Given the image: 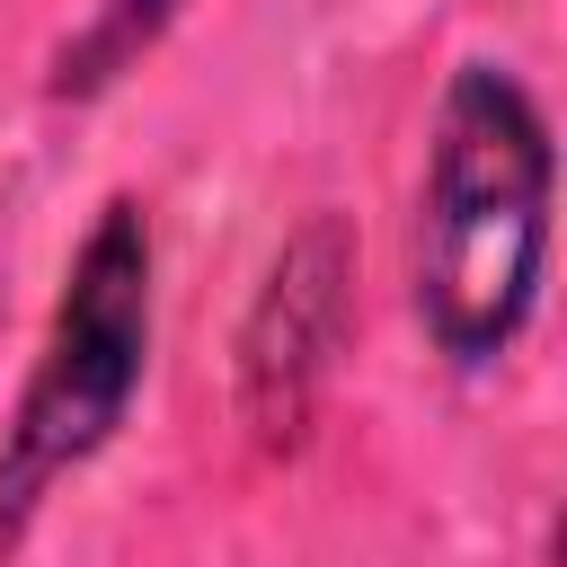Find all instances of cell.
Here are the masks:
<instances>
[{
	"label": "cell",
	"instance_id": "cell-1",
	"mask_svg": "<svg viewBox=\"0 0 567 567\" xmlns=\"http://www.w3.org/2000/svg\"><path fill=\"white\" fill-rule=\"evenodd\" d=\"M549 257V124L505 62H461L434 115L416 195V319L478 372L540 310Z\"/></svg>",
	"mask_w": 567,
	"mask_h": 567
},
{
	"label": "cell",
	"instance_id": "cell-2",
	"mask_svg": "<svg viewBox=\"0 0 567 567\" xmlns=\"http://www.w3.org/2000/svg\"><path fill=\"white\" fill-rule=\"evenodd\" d=\"M142 363H151V221L133 195H115L62 275L44 354L0 434V549L80 461L106 452V434L142 390Z\"/></svg>",
	"mask_w": 567,
	"mask_h": 567
},
{
	"label": "cell",
	"instance_id": "cell-3",
	"mask_svg": "<svg viewBox=\"0 0 567 567\" xmlns=\"http://www.w3.org/2000/svg\"><path fill=\"white\" fill-rule=\"evenodd\" d=\"M337 337H346V230L310 221L275 257V275H266V292L248 310V337H239L248 425L266 443L301 434V416H310V399H319V381L337 363Z\"/></svg>",
	"mask_w": 567,
	"mask_h": 567
},
{
	"label": "cell",
	"instance_id": "cell-4",
	"mask_svg": "<svg viewBox=\"0 0 567 567\" xmlns=\"http://www.w3.org/2000/svg\"><path fill=\"white\" fill-rule=\"evenodd\" d=\"M177 18V0H106V18L80 35V44H62V62H53V97H89V89H106L159 27Z\"/></svg>",
	"mask_w": 567,
	"mask_h": 567
}]
</instances>
